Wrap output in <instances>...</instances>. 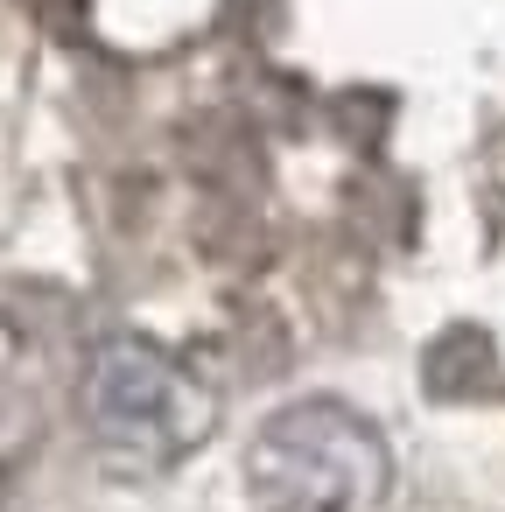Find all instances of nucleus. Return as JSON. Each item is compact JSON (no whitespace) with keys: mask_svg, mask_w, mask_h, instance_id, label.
<instances>
[{"mask_svg":"<svg viewBox=\"0 0 505 512\" xmlns=\"http://www.w3.org/2000/svg\"><path fill=\"white\" fill-rule=\"evenodd\" d=\"M393 456L344 400H295L246 442V491L260 512H379Z\"/></svg>","mask_w":505,"mask_h":512,"instance_id":"f257e3e1","label":"nucleus"},{"mask_svg":"<svg viewBox=\"0 0 505 512\" xmlns=\"http://www.w3.org/2000/svg\"><path fill=\"white\" fill-rule=\"evenodd\" d=\"M421 379H428L435 400H498V393H505L498 344H491L484 330H470V323H456V330H442V337L428 344Z\"/></svg>","mask_w":505,"mask_h":512,"instance_id":"7ed1b4c3","label":"nucleus"},{"mask_svg":"<svg viewBox=\"0 0 505 512\" xmlns=\"http://www.w3.org/2000/svg\"><path fill=\"white\" fill-rule=\"evenodd\" d=\"M29 15L43 29H57V36H78L85 29V0H29Z\"/></svg>","mask_w":505,"mask_h":512,"instance_id":"20e7f679","label":"nucleus"},{"mask_svg":"<svg viewBox=\"0 0 505 512\" xmlns=\"http://www.w3.org/2000/svg\"><path fill=\"white\" fill-rule=\"evenodd\" d=\"M85 421L127 463H176L211 428V393L155 344L113 337L85 365Z\"/></svg>","mask_w":505,"mask_h":512,"instance_id":"f03ea898","label":"nucleus"}]
</instances>
